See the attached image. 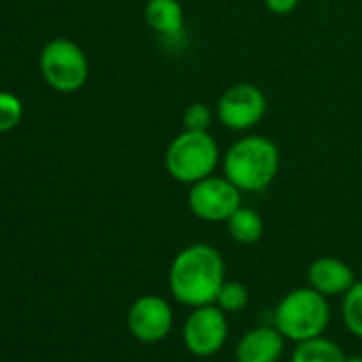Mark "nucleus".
Wrapping results in <instances>:
<instances>
[{
    "instance_id": "1",
    "label": "nucleus",
    "mask_w": 362,
    "mask_h": 362,
    "mask_svg": "<svg viewBox=\"0 0 362 362\" xmlns=\"http://www.w3.org/2000/svg\"><path fill=\"white\" fill-rule=\"evenodd\" d=\"M222 254L207 243H192L181 250L168 269V288L177 303L188 307L214 305L226 281Z\"/></svg>"
},
{
    "instance_id": "2",
    "label": "nucleus",
    "mask_w": 362,
    "mask_h": 362,
    "mask_svg": "<svg viewBox=\"0 0 362 362\" xmlns=\"http://www.w3.org/2000/svg\"><path fill=\"white\" fill-rule=\"evenodd\" d=\"M279 149L262 134H250L235 141L224 153V177L241 192L267 190L279 173Z\"/></svg>"
},
{
    "instance_id": "3",
    "label": "nucleus",
    "mask_w": 362,
    "mask_h": 362,
    "mask_svg": "<svg viewBox=\"0 0 362 362\" xmlns=\"http://www.w3.org/2000/svg\"><path fill=\"white\" fill-rule=\"evenodd\" d=\"M218 164L220 147L209 132L181 130L164 151V168L179 184H197L214 175Z\"/></svg>"
},
{
    "instance_id": "4",
    "label": "nucleus",
    "mask_w": 362,
    "mask_h": 362,
    "mask_svg": "<svg viewBox=\"0 0 362 362\" xmlns=\"http://www.w3.org/2000/svg\"><path fill=\"white\" fill-rule=\"evenodd\" d=\"M328 322V300L311 286L288 292L275 309V328L294 343L324 334Z\"/></svg>"
},
{
    "instance_id": "5",
    "label": "nucleus",
    "mask_w": 362,
    "mask_h": 362,
    "mask_svg": "<svg viewBox=\"0 0 362 362\" xmlns=\"http://www.w3.org/2000/svg\"><path fill=\"white\" fill-rule=\"evenodd\" d=\"M39 69L45 83L60 94L79 92L90 77L86 52L71 39L49 41L39 58Z\"/></svg>"
},
{
    "instance_id": "6",
    "label": "nucleus",
    "mask_w": 362,
    "mask_h": 362,
    "mask_svg": "<svg viewBox=\"0 0 362 362\" xmlns=\"http://www.w3.org/2000/svg\"><path fill=\"white\" fill-rule=\"evenodd\" d=\"M241 194L228 177L209 175L190 186L188 207L203 222H226L241 207Z\"/></svg>"
},
{
    "instance_id": "7",
    "label": "nucleus",
    "mask_w": 362,
    "mask_h": 362,
    "mask_svg": "<svg viewBox=\"0 0 362 362\" xmlns=\"http://www.w3.org/2000/svg\"><path fill=\"white\" fill-rule=\"evenodd\" d=\"M228 337V322L226 311H222L216 303L194 307V311L184 322L181 339L190 354L199 358H207L218 354Z\"/></svg>"
},
{
    "instance_id": "8",
    "label": "nucleus",
    "mask_w": 362,
    "mask_h": 362,
    "mask_svg": "<svg viewBox=\"0 0 362 362\" xmlns=\"http://www.w3.org/2000/svg\"><path fill=\"white\" fill-rule=\"evenodd\" d=\"M267 113V96L254 83H235L218 100L216 115L228 130H250Z\"/></svg>"
},
{
    "instance_id": "9",
    "label": "nucleus",
    "mask_w": 362,
    "mask_h": 362,
    "mask_svg": "<svg viewBox=\"0 0 362 362\" xmlns=\"http://www.w3.org/2000/svg\"><path fill=\"white\" fill-rule=\"evenodd\" d=\"M173 307L156 294L139 296L128 309V330L136 341L158 343L170 334Z\"/></svg>"
},
{
    "instance_id": "10",
    "label": "nucleus",
    "mask_w": 362,
    "mask_h": 362,
    "mask_svg": "<svg viewBox=\"0 0 362 362\" xmlns=\"http://www.w3.org/2000/svg\"><path fill=\"white\" fill-rule=\"evenodd\" d=\"M307 279H309V286L324 296L345 294L356 284L354 271L343 260L330 258V256L313 260L307 271Z\"/></svg>"
},
{
    "instance_id": "11",
    "label": "nucleus",
    "mask_w": 362,
    "mask_h": 362,
    "mask_svg": "<svg viewBox=\"0 0 362 362\" xmlns=\"http://www.w3.org/2000/svg\"><path fill=\"white\" fill-rule=\"evenodd\" d=\"M284 354V334L271 326L247 330L237 345V362H277Z\"/></svg>"
},
{
    "instance_id": "12",
    "label": "nucleus",
    "mask_w": 362,
    "mask_h": 362,
    "mask_svg": "<svg viewBox=\"0 0 362 362\" xmlns=\"http://www.w3.org/2000/svg\"><path fill=\"white\" fill-rule=\"evenodd\" d=\"M145 22L166 41H175L186 33V13L179 0H147Z\"/></svg>"
},
{
    "instance_id": "13",
    "label": "nucleus",
    "mask_w": 362,
    "mask_h": 362,
    "mask_svg": "<svg viewBox=\"0 0 362 362\" xmlns=\"http://www.w3.org/2000/svg\"><path fill=\"white\" fill-rule=\"evenodd\" d=\"M226 226H228V235L233 237V241H237L241 245L258 243L264 233V222H262L260 214L250 207H239L226 220Z\"/></svg>"
},
{
    "instance_id": "14",
    "label": "nucleus",
    "mask_w": 362,
    "mask_h": 362,
    "mask_svg": "<svg viewBox=\"0 0 362 362\" xmlns=\"http://www.w3.org/2000/svg\"><path fill=\"white\" fill-rule=\"evenodd\" d=\"M292 362H347V356L334 341L320 334L296 343L292 351Z\"/></svg>"
},
{
    "instance_id": "15",
    "label": "nucleus",
    "mask_w": 362,
    "mask_h": 362,
    "mask_svg": "<svg viewBox=\"0 0 362 362\" xmlns=\"http://www.w3.org/2000/svg\"><path fill=\"white\" fill-rule=\"evenodd\" d=\"M341 313H343L345 328H347L354 337L362 339V281H356V284L343 294Z\"/></svg>"
},
{
    "instance_id": "16",
    "label": "nucleus",
    "mask_w": 362,
    "mask_h": 362,
    "mask_svg": "<svg viewBox=\"0 0 362 362\" xmlns=\"http://www.w3.org/2000/svg\"><path fill=\"white\" fill-rule=\"evenodd\" d=\"M250 300V294H247V288L239 281H224L220 292H218V298H216V305L226 311V313H235V311H241L245 309Z\"/></svg>"
},
{
    "instance_id": "17",
    "label": "nucleus",
    "mask_w": 362,
    "mask_h": 362,
    "mask_svg": "<svg viewBox=\"0 0 362 362\" xmlns=\"http://www.w3.org/2000/svg\"><path fill=\"white\" fill-rule=\"evenodd\" d=\"M24 117L22 100L11 92H0V132H9L20 126Z\"/></svg>"
},
{
    "instance_id": "18",
    "label": "nucleus",
    "mask_w": 362,
    "mask_h": 362,
    "mask_svg": "<svg viewBox=\"0 0 362 362\" xmlns=\"http://www.w3.org/2000/svg\"><path fill=\"white\" fill-rule=\"evenodd\" d=\"M214 122V113L207 105L203 103H192L184 111V130H199V132H209Z\"/></svg>"
},
{
    "instance_id": "19",
    "label": "nucleus",
    "mask_w": 362,
    "mask_h": 362,
    "mask_svg": "<svg viewBox=\"0 0 362 362\" xmlns=\"http://www.w3.org/2000/svg\"><path fill=\"white\" fill-rule=\"evenodd\" d=\"M300 0H264V7L273 16H288L298 7Z\"/></svg>"
},
{
    "instance_id": "20",
    "label": "nucleus",
    "mask_w": 362,
    "mask_h": 362,
    "mask_svg": "<svg viewBox=\"0 0 362 362\" xmlns=\"http://www.w3.org/2000/svg\"><path fill=\"white\" fill-rule=\"evenodd\" d=\"M347 362H362V356H351L347 358Z\"/></svg>"
}]
</instances>
